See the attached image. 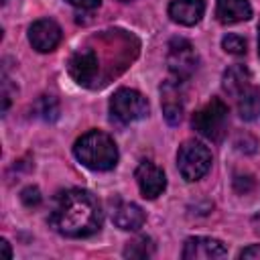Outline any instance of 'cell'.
<instances>
[{
  "label": "cell",
  "instance_id": "cell-20",
  "mask_svg": "<svg viewBox=\"0 0 260 260\" xmlns=\"http://www.w3.org/2000/svg\"><path fill=\"white\" fill-rule=\"evenodd\" d=\"M20 201L26 205V207H37L41 203V191L37 187H26L22 189L20 193Z\"/></svg>",
  "mask_w": 260,
  "mask_h": 260
},
{
  "label": "cell",
  "instance_id": "cell-2",
  "mask_svg": "<svg viewBox=\"0 0 260 260\" xmlns=\"http://www.w3.org/2000/svg\"><path fill=\"white\" fill-rule=\"evenodd\" d=\"M75 158L91 171H110L118 162V146L106 132L89 130L73 146Z\"/></svg>",
  "mask_w": 260,
  "mask_h": 260
},
{
  "label": "cell",
  "instance_id": "cell-6",
  "mask_svg": "<svg viewBox=\"0 0 260 260\" xmlns=\"http://www.w3.org/2000/svg\"><path fill=\"white\" fill-rule=\"evenodd\" d=\"M167 65L179 81L189 79L197 71V65H199V57H197L195 47L183 37L171 39L169 53H167Z\"/></svg>",
  "mask_w": 260,
  "mask_h": 260
},
{
  "label": "cell",
  "instance_id": "cell-14",
  "mask_svg": "<svg viewBox=\"0 0 260 260\" xmlns=\"http://www.w3.org/2000/svg\"><path fill=\"white\" fill-rule=\"evenodd\" d=\"M215 16L223 24L242 22L252 16V6L248 0H217Z\"/></svg>",
  "mask_w": 260,
  "mask_h": 260
},
{
  "label": "cell",
  "instance_id": "cell-13",
  "mask_svg": "<svg viewBox=\"0 0 260 260\" xmlns=\"http://www.w3.org/2000/svg\"><path fill=\"white\" fill-rule=\"evenodd\" d=\"M146 215L142 211V207H138L136 203H126V201H120L114 209H112V221L120 228V230H138L142 228Z\"/></svg>",
  "mask_w": 260,
  "mask_h": 260
},
{
  "label": "cell",
  "instance_id": "cell-21",
  "mask_svg": "<svg viewBox=\"0 0 260 260\" xmlns=\"http://www.w3.org/2000/svg\"><path fill=\"white\" fill-rule=\"evenodd\" d=\"M67 2L75 8H81V10H93V8L100 6L102 0H67Z\"/></svg>",
  "mask_w": 260,
  "mask_h": 260
},
{
  "label": "cell",
  "instance_id": "cell-19",
  "mask_svg": "<svg viewBox=\"0 0 260 260\" xmlns=\"http://www.w3.org/2000/svg\"><path fill=\"white\" fill-rule=\"evenodd\" d=\"M221 47L230 55H244L246 53V39L240 35H225L221 39Z\"/></svg>",
  "mask_w": 260,
  "mask_h": 260
},
{
  "label": "cell",
  "instance_id": "cell-10",
  "mask_svg": "<svg viewBox=\"0 0 260 260\" xmlns=\"http://www.w3.org/2000/svg\"><path fill=\"white\" fill-rule=\"evenodd\" d=\"M228 250L223 242L215 238H205V236H193L185 240L183 246V258L185 260H207V258H221L225 256Z\"/></svg>",
  "mask_w": 260,
  "mask_h": 260
},
{
  "label": "cell",
  "instance_id": "cell-8",
  "mask_svg": "<svg viewBox=\"0 0 260 260\" xmlns=\"http://www.w3.org/2000/svg\"><path fill=\"white\" fill-rule=\"evenodd\" d=\"M28 41L39 53H51L61 43V26L53 18H39L28 28Z\"/></svg>",
  "mask_w": 260,
  "mask_h": 260
},
{
  "label": "cell",
  "instance_id": "cell-24",
  "mask_svg": "<svg viewBox=\"0 0 260 260\" xmlns=\"http://www.w3.org/2000/svg\"><path fill=\"white\" fill-rule=\"evenodd\" d=\"M258 32H260V24H258ZM258 55H260V37H258Z\"/></svg>",
  "mask_w": 260,
  "mask_h": 260
},
{
  "label": "cell",
  "instance_id": "cell-23",
  "mask_svg": "<svg viewBox=\"0 0 260 260\" xmlns=\"http://www.w3.org/2000/svg\"><path fill=\"white\" fill-rule=\"evenodd\" d=\"M0 248H2V252H4V256H6V258H12V250H10L8 240H2V242H0Z\"/></svg>",
  "mask_w": 260,
  "mask_h": 260
},
{
  "label": "cell",
  "instance_id": "cell-17",
  "mask_svg": "<svg viewBox=\"0 0 260 260\" xmlns=\"http://www.w3.org/2000/svg\"><path fill=\"white\" fill-rule=\"evenodd\" d=\"M152 254H154V242L148 236L134 238L124 248V256L126 258H150Z\"/></svg>",
  "mask_w": 260,
  "mask_h": 260
},
{
  "label": "cell",
  "instance_id": "cell-12",
  "mask_svg": "<svg viewBox=\"0 0 260 260\" xmlns=\"http://www.w3.org/2000/svg\"><path fill=\"white\" fill-rule=\"evenodd\" d=\"M205 12V2L203 0H173L169 4V16L185 26H193L201 20Z\"/></svg>",
  "mask_w": 260,
  "mask_h": 260
},
{
  "label": "cell",
  "instance_id": "cell-1",
  "mask_svg": "<svg viewBox=\"0 0 260 260\" xmlns=\"http://www.w3.org/2000/svg\"><path fill=\"white\" fill-rule=\"evenodd\" d=\"M49 223L61 236L87 238L102 228V211L91 193L83 189H67L55 197Z\"/></svg>",
  "mask_w": 260,
  "mask_h": 260
},
{
  "label": "cell",
  "instance_id": "cell-7",
  "mask_svg": "<svg viewBox=\"0 0 260 260\" xmlns=\"http://www.w3.org/2000/svg\"><path fill=\"white\" fill-rule=\"evenodd\" d=\"M67 71L79 85H91L100 73L98 55L91 49H77L67 61Z\"/></svg>",
  "mask_w": 260,
  "mask_h": 260
},
{
  "label": "cell",
  "instance_id": "cell-4",
  "mask_svg": "<svg viewBox=\"0 0 260 260\" xmlns=\"http://www.w3.org/2000/svg\"><path fill=\"white\" fill-rule=\"evenodd\" d=\"M177 167L185 181H199L211 167V152L199 140H185L177 152Z\"/></svg>",
  "mask_w": 260,
  "mask_h": 260
},
{
  "label": "cell",
  "instance_id": "cell-3",
  "mask_svg": "<svg viewBox=\"0 0 260 260\" xmlns=\"http://www.w3.org/2000/svg\"><path fill=\"white\" fill-rule=\"evenodd\" d=\"M193 128L207 140L219 142L228 132V106L213 98L193 114Z\"/></svg>",
  "mask_w": 260,
  "mask_h": 260
},
{
  "label": "cell",
  "instance_id": "cell-15",
  "mask_svg": "<svg viewBox=\"0 0 260 260\" xmlns=\"http://www.w3.org/2000/svg\"><path fill=\"white\" fill-rule=\"evenodd\" d=\"M250 79H252V73L246 65H232L223 71V77H221V87L223 91H228L230 95L238 98L246 87H250Z\"/></svg>",
  "mask_w": 260,
  "mask_h": 260
},
{
  "label": "cell",
  "instance_id": "cell-22",
  "mask_svg": "<svg viewBox=\"0 0 260 260\" xmlns=\"http://www.w3.org/2000/svg\"><path fill=\"white\" fill-rule=\"evenodd\" d=\"M238 258H252V260H260V244H254V246H248L244 248Z\"/></svg>",
  "mask_w": 260,
  "mask_h": 260
},
{
  "label": "cell",
  "instance_id": "cell-11",
  "mask_svg": "<svg viewBox=\"0 0 260 260\" xmlns=\"http://www.w3.org/2000/svg\"><path fill=\"white\" fill-rule=\"evenodd\" d=\"M177 81H165L160 85L162 114H165V118L171 126H177L183 118V93H181V87H179Z\"/></svg>",
  "mask_w": 260,
  "mask_h": 260
},
{
  "label": "cell",
  "instance_id": "cell-18",
  "mask_svg": "<svg viewBox=\"0 0 260 260\" xmlns=\"http://www.w3.org/2000/svg\"><path fill=\"white\" fill-rule=\"evenodd\" d=\"M37 114L43 120H47V122L57 120V116H59V104H57V100L53 95H41V100L37 102Z\"/></svg>",
  "mask_w": 260,
  "mask_h": 260
},
{
  "label": "cell",
  "instance_id": "cell-5",
  "mask_svg": "<svg viewBox=\"0 0 260 260\" xmlns=\"http://www.w3.org/2000/svg\"><path fill=\"white\" fill-rule=\"evenodd\" d=\"M110 114H112V120H116L120 124H130V122L146 118L148 102L140 91L120 87L110 98Z\"/></svg>",
  "mask_w": 260,
  "mask_h": 260
},
{
  "label": "cell",
  "instance_id": "cell-9",
  "mask_svg": "<svg viewBox=\"0 0 260 260\" xmlns=\"http://www.w3.org/2000/svg\"><path fill=\"white\" fill-rule=\"evenodd\" d=\"M134 177H136V183H138L142 197H146V199H156L167 187V177H165L162 169L150 160H142L136 167Z\"/></svg>",
  "mask_w": 260,
  "mask_h": 260
},
{
  "label": "cell",
  "instance_id": "cell-16",
  "mask_svg": "<svg viewBox=\"0 0 260 260\" xmlns=\"http://www.w3.org/2000/svg\"><path fill=\"white\" fill-rule=\"evenodd\" d=\"M238 114L248 122L260 118V87L250 85L238 95Z\"/></svg>",
  "mask_w": 260,
  "mask_h": 260
}]
</instances>
